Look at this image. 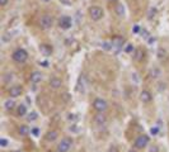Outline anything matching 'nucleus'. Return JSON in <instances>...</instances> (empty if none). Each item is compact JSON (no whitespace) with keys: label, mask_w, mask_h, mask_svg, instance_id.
Wrapping results in <instances>:
<instances>
[{"label":"nucleus","mask_w":169,"mask_h":152,"mask_svg":"<svg viewBox=\"0 0 169 152\" xmlns=\"http://www.w3.org/2000/svg\"><path fill=\"white\" fill-rule=\"evenodd\" d=\"M149 137L146 136V134H140V136H137L136 138H135V141H134V148H136V150H144V148H146L147 145H149Z\"/></svg>","instance_id":"nucleus-1"},{"label":"nucleus","mask_w":169,"mask_h":152,"mask_svg":"<svg viewBox=\"0 0 169 152\" xmlns=\"http://www.w3.org/2000/svg\"><path fill=\"white\" fill-rule=\"evenodd\" d=\"M73 147V138L64 137L57 143V152H69Z\"/></svg>","instance_id":"nucleus-2"},{"label":"nucleus","mask_w":169,"mask_h":152,"mask_svg":"<svg viewBox=\"0 0 169 152\" xmlns=\"http://www.w3.org/2000/svg\"><path fill=\"white\" fill-rule=\"evenodd\" d=\"M12 58H13V61L18 62V63H23V62L27 61L28 52H27L26 49H23V48H18V49H15L14 52H13V54H12Z\"/></svg>","instance_id":"nucleus-3"},{"label":"nucleus","mask_w":169,"mask_h":152,"mask_svg":"<svg viewBox=\"0 0 169 152\" xmlns=\"http://www.w3.org/2000/svg\"><path fill=\"white\" fill-rule=\"evenodd\" d=\"M108 108V103L102 98H95L93 100V109L98 113H104Z\"/></svg>","instance_id":"nucleus-4"},{"label":"nucleus","mask_w":169,"mask_h":152,"mask_svg":"<svg viewBox=\"0 0 169 152\" xmlns=\"http://www.w3.org/2000/svg\"><path fill=\"white\" fill-rule=\"evenodd\" d=\"M88 13H89L90 19L94 20V22H98V20L103 18V9L99 6H90L88 9Z\"/></svg>","instance_id":"nucleus-5"},{"label":"nucleus","mask_w":169,"mask_h":152,"mask_svg":"<svg viewBox=\"0 0 169 152\" xmlns=\"http://www.w3.org/2000/svg\"><path fill=\"white\" fill-rule=\"evenodd\" d=\"M52 24H53V19H52L51 15L45 14V15L41 16V19H40V27H41V29H48V28L52 27Z\"/></svg>","instance_id":"nucleus-6"},{"label":"nucleus","mask_w":169,"mask_h":152,"mask_svg":"<svg viewBox=\"0 0 169 152\" xmlns=\"http://www.w3.org/2000/svg\"><path fill=\"white\" fill-rule=\"evenodd\" d=\"M71 25H73V20L69 15H62L60 19H58V27L61 29H69L71 28Z\"/></svg>","instance_id":"nucleus-7"},{"label":"nucleus","mask_w":169,"mask_h":152,"mask_svg":"<svg viewBox=\"0 0 169 152\" xmlns=\"http://www.w3.org/2000/svg\"><path fill=\"white\" fill-rule=\"evenodd\" d=\"M22 94H23V87L19 86V85H14L9 89V96L13 99L18 98V96H20Z\"/></svg>","instance_id":"nucleus-8"},{"label":"nucleus","mask_w":169,"mask_h":152,"mask_svg":"<svg viewBox=\"0 0 169 152\" xmlns=\"http://www.w3.org/2000/svg\"><path fill=\"white\" fill-rule=\"evenodd\" d=\"M40 52H41L42 56H45V57L51 56V53H52V46L51 44H47V43H42L40 46Z\"/></svg>","instance_id":"nucleus-9"},{"label":"nucleus","mask_w":169,"mask_h":152,"mask_svg":"<svg viewBox=\"0 0 169 152\" xmlns=\"http://www.w3.org/2000/svg\"><path fill=\"white\" fill-rule=\"evenodd\" d=\"M140 100H141V103L147 104L153 100V95H151V92L149 90H142L140 92Z\"/></svg>","instance_id":"nucleus-10"},{"label":"nucleus","mask_w":169,"mask_h":152,"mask_svg":"<svg viewBox=\"0 0 169 152\" xmlns=\"http://www.w3.org/2000/svg\"><path fill=\"white\" fill-rule=\"evenodd\" d=\"M46 141L47 142H53V141H56V139L58 138V130L56 129H52V130H48L47 133H46Z\"/></svg>","instance_id":"nucleus-11"},{"label":"nucleus","mask_w":169,"mask_h":152,"mask_svg":"<svg viewBox=\"0 0 169 152\" xmlns=\"http://www.w3.org/2000/svg\"><path fill=\"white\" fill-rule=\"evenodd\" d=\"M50 86H51L53 90H57L62 86V80L58 77H51L50 79Z\"/></svg>","instance_id":"nucleus-12"},{"label":"nucleus","mask_w":169,"mask_h":152,"mask_svg":"<svg viewBox=\"0 0 169 152\" xmlns=\"http://www.w3.org/2000/svg\"><path fill=\"white\" fill-rule=\"evenodd\" d=\"M31 132H32V129L29 128L28 125H26V124H22V125L18 127V133H19L22 137L29 136V134H31Z\"/></svg>","instance_id":"nucleus-13"},{"label":"nucleus","mask_w":169,"mask_h":152,"mask_svg":"<svg viewBox=\"0 0 169 152\" xmlns=\"http://www.w3.org/2000/svg\"><path fill=\"white\" fill-rule=\"evenodd\" d=\"M29 80H31V82H33V84H38L42 81V74L40 71H33L31 76H29Z\"/></svg>","instance_id":"nucleus-14"},{"label":"nucleus","mask_w":169,"mask_h":152,"mask_svg":"<svg viewBox=\"0 0 169 152\" xmlns=\"http://www.w3.org/2000/svg\"><path fill=\"white\" fill-rule=\"evenodd\" d=\"M3 105H4V108H5L6 110H13L17 104H15V100L13 98H8V99L4 100Z\"/></svg>","instance_id":"nucleus-15"},{"label":"nucleus","mask_w":169,"mask_h":152,"mask_svg":"<svg viewBox=\"0 0 169 152\" xmlns=\"http://www.w3.org/2000/svg\"><path fill=\"white\" fill-rule=\"evenodd\" d=\"M105 122H107V118H105V115L103 113H99L98 115L94 117V123L98 124V125H104Z\"/></svg>","instance_id":"nucleus-16"},{"label":"nucleus","mask_w":169,"mask_h":152,"mask_svg":"<svg viewBox=\"0 0 169 152\" xmlns=\"http://www.w3.org/2000/svg\"><path fill=\"white\" fill-rule=\"evenodd\" d=\"M17 114H18V117H24L27 115L28 112H27V107L24 104H20L17 107Z\"/></svg>","instance_id":"nucleus-17"},{"label":"nucleus","mask_w":169,"mask_h":152,"mask_svg":"<svg viewBox=\"0 0 169 152\" xmlns=\"http://www.w3.org/2000/svg\"><path fill=\"white\" fill-rule=\"evenodd\" d=\"M122 44H124V38L122 37H115L112 39V46L113 47H117V48H121L122 47Z\"/></svg>","instance_id":"nucleus-18"},{"label":"nucleus","mask_w":169,"mask_h":152,"mask_svg":"<svg viewBox=\"0 0 169 152\" xmlns=\"http://www.w3.org/2000/svg\"><path fill=\"white\" fill-rule=\"evenodd\" d=\"M116 14L118 16H124L125 15V6L122 5V4H116Z\"/></svg>","instance_id":"nucleus-19"},{"label":"nucleus","mask_w":169,"mask_h":152,"mask_svg":"<svg viewBox=\"0 0 169 152\" xmlns=\"http://www.w3.org/2000/svg\"><path fill=\"white\" fill-rule=\"evenodd\" d=\"M37 118H38V114H37L36 112H31L27 114V120L28 122H35L37 120Z\"/></svg>","instance_id":"nucleus-20"},{"label":"nucleus","mask_w":169,"mask_h":152,"mask_svg":"<svg viewBox=\"0 0 169 152\" xmlns=\"http://www.w3.org/2000/svg\"><path fill=\"white\" fill-rule=\"evenodd\" d=\"M134 58H135V61H141V60H142V51H141L140 48H137L136 51H135Z\"/></svg>","instance_id":"nucleus-21"},{"label":"nucleus","mask_w":169,"mask_h":152,"mask_svg":"<svg viewBox=\"0 0 169 152\" xmlns=\"http://www.w3.org/2000/svg\"><path fill=\"white\" fill-rule=\"evenodd\" d=\"M134 49H135V48H134L132 44H127V46L125 47V52H126V53H131Z\"/></svg>","instance_id":"nucleus-22"},{"label":"nucleus","mask_w":169,"mask_h":152,"mask_svg":"<svg viewBox=\"0 0 169 152\" xmlns=\"http://www.w3.org/2000/svg\"><path fill=\"white\" fill-rule=\"evenodd\" d=\"M0 145H1L3 148H5V147L8 146V141L5 138H1V139H0Z\"/></svg>","instance_id":"nucleus-23"},{"label":"nucleus","mask_w":169,"mask_h":152,"mask_svg":"<svg viewBox=\"0 0 169 152\" xmlns=\"http://www.w3.org/2000/svg\"><path fill=\"white\" fill-rule=\"evenodd\" d=\"M158 132H159V128H158V127H154V128H151V129H150V133L153 134V136H155V134H158Z\"/></svg>","instance_id":"nucleus-24"},{"label":"nucleus","mask_w":169,"mask_h":152,"mask_svg":"<svg viewBox=\"0 0 169 152\" xmlns=\"http://www.w3.org/2000/svg\"><path fill=\"white\" fill-rule=\"evenodd\" d=\"M38 132H40V130H38V128H33L31 133H33V134H35V136L37 137V136H38Z\"/></svg>","instance_id":"nucleus-25"},{"label":"nucleus","mask_w":169,"mask_h":152,"mask_svg":"<svg viewBox=\"0 0 169 152\" xmlns=\"http://www.w3.org/2000/svg\"><path fill=\"white\" fill-rule=\"evenodd\" d=\"M8 4V0H0V5L1 6H5Z\"/></svg>","instance_id":"nucleus-26"},{"label":"nucleus","mask_w":169,"mask_h":152,"mask_svg":"<svg viewBox=\"0 0 169 152\" xmlns=\"http://www.w3.org/2000/svg\"><path fill=\"white\" fill-rule=\"evenodd\" d=\"M129 152H139V150H136V148H134V147H131V148L129 150Z\"/></svg>","instance_id":"nucleus-27"},{"label":"nucleus","mask_w":169,"mask_h":152,"mask_svg":"<svg viewBox=\"0 0 169 152\" xmlns=\"http://www.w3.org/2000/svg\"><path fill=\"white\" fill-rule=\"evenodd\" d=\"M108 1H109V3H116L117 0H108Z\"/></svg>","instance_id":"nucleus-28"},{"label":"nucleus","mask_w":169,"mask_h":152,"mask_svg":"<svg viewBox=\"0 0 169 152\" xmlns=\"http://www.w3.org/2000/svg\"><path fill=\"white\" fill-rule=\"evenodd\" d=\"M12 152H19V151H12Z\"/></svg>","instance_id":"nucleus-29"}]
</instances>
